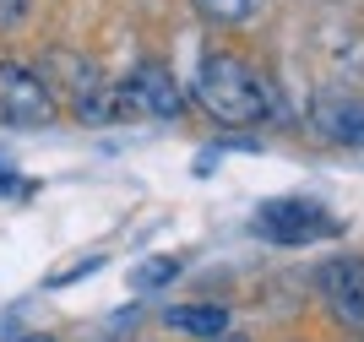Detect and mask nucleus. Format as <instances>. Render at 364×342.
<instances>
[{
    "label": "nucleus",
    "mask_w": 364,
    "mask_h": 342,
    "mask_svg": "<svg viewBox=\"0 0 364 342\" xmlns=\"http://www.w3.org/2000/svg\"><path fill=\"white\" fill-rule=\"evenodd\" d=\"M164 326L168 331H185V337L213 342V337H223V331H228V310H223V304H168Z\"/></svg>",
    "instance_id": "8"
},
{
    "label": "nucleus",
    "mask_w": 364,
    "mask_h": 342,
    "mask_svg": "<svg viewBox=\"0 0 364 342\" xmlns=\"http://www.w3.org/2000/svg\"><path fill=\"white\" fill-rule=\"evenodd\" d=\"M38 76L71 92V109L87 119V125H120L125 114H136L120 82H109V76L98 71L92 60H76V55H65V49H49V55H44V71H38Z\"/></svg>",
    "instance_id": "2"
},
{
    "label": "nucleus",
    "mask_w": 364,
    "mask_h": 342,
    "mask_svg": "<svg viewBox=\"0 0 364 342\" xmlns=\"http://www.w3.org/2000/svg\"><path fill=\"white\" fill-rule=\"evenodd\" d=\"M120 87H125V98H131L136 114H152V119H180L185 114V92H180V82H174V71H168L164 60H141Z\"/></svg>",
    "instance_id": "5"
},
{
    "label": "nucleus",
    "mask_w": 364,
    "mask_h": 342,
    "mask_svg": "<svg viewBox=\"0 0 364 342\" xmlns=\"http://www.w3.org/2000/svg\"><path fill=\"white\" fill-rule=\"evenodd\" d=\"M256 228L261 239L272 245H316V239H332L337 234V218L316 201H299V196H277V201H261L256 207Z\"/></svg>",
    "instance_id": "3"
},
{
    "label": "nucleus",
    "mask_w": 364,
    "mask_h": 342,
    "mask_svg": "<svg viewBox=\"0 0 364 342\" xmlns=\"http://www.w3.org/2000/svg\"><path fill=\"white\" fill-rule=\"evenodd\" d=\"M326 310L343 321L348 331H364V261L359 255H343V261H326L316 277Z\"/></svg>",
    "instance_id": "6"
},
{
    "label": "nucleus",
    "mask_w": 364,
    "mask_h": 342,
    "mask_svg": "<svg viewBox=\"0 0 364 342\" xmlns=\"http://www.w3.org/2000/svg\"><path fill=\"white\" fill-rule=\"evenodd\" d=\"M196 98H201V109L213 119H223V125H261V119L272 114V87H267V76H261L250 60L228 55V49L201 55Z\"/></svg>",
    "instance_id": "1"
},
{
    "label": "nucleus",
    "mask_w": 364,
    "mask_h": 342,
    "mask_svg": "<svg viewBox=\"0 0 364 342\" xmlns=\"http://www.w3.org/2000/svg\"><path fill=\"white\" fill-rule=\"evenodd\" d=\"M0 119L6 125H55V92L38 71L0 60Z\"/></svg>",
    "instance_id": "4"
},
{
    "label": "nucleus",
    "mask_w": 364,
    "mask_h": 342,
    "mask_svg": "<svg viewBox=\"0 0 364 342\" xmlns=\"http://www.w3.org/2000/svg\"><path fill=\"white\" fill-rule=\"evenodd\" d=\"M196 6L201 22H213V28H245V22H256L267 11V0H191Z\"/></svg>",
    "instance_id": "9"
},
{
    "label": "nucleus",
    "mask_w": 364,
    "mask_h": 342,
    "mask_svg": "<svg viewBox=\"0 0 364 342\" xmlns=\"http://www.w3.org/2000/svg\"><path fill=\"white\" fill-rule=\"evenodd\" d=\"M28 11H33V0H0V33L22 28V22H28Z\"/></svg>",
    "instance_id": "11"
},
{
    "label": "nucleus",
    "mask_w": 364,
    "mask_h": 342,
    "mask_svg": "<svg viewBox=\"0 0 364 342\" xmlns=\"http://www.w3.org/2000/svg\"><path fill=\"white\" fill-rule=\"evenodd\" d=\"M174 272H180V261H174V255H152V261H141V267L131 272V288H141V294H147V288L168 283Z\"/></svg>",
    "instance_id": "10"
},
{
    "label": "nucleus",
    "mask_w": 364,
    "mask_h": 342,
    "mask_svg": "<svg viewBox=\"0 0 364 342\" xmlns=\"http://www.w3.org/2000/svg\"><path fill=\"white\" fill-rule=\"evenodd\" d=\"M310 131L337 147H364V104L343 92H316L310 98Z\"/></svg>",
    "instance_id": "7"
},
{
    "label": "nucleus",
    "mask_w": 364,
    "mask_h": 342,
    "mask_svg": "<svg viewBox=\"0 0 364 342\" xmlns=\"http://www.w3.org/2000/svg\"><path fill=\"white\" fill-rule=\"evenodd\" d=\"M28 342H49V337H28Z\"/></svg>",
    "instance_id": "13"
},
{
    "label": "nucleus",
    "mask_w": 364,
    "mask_h": 342,
    "mask_svg": "<svg viewBox=\"0 0 364 342\" xmlns=\"http://www.w3.org/2000/svg\"><path fill=\"white\" fill-rule=\"evenodd\" d=\"M213 342H245V337H228V331H223V337H213Z\"/></svg>",
    "instance_id": "12"
}]
</instances>
